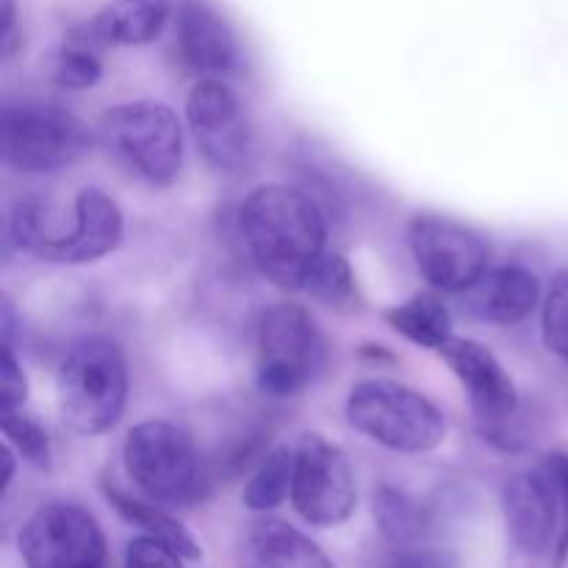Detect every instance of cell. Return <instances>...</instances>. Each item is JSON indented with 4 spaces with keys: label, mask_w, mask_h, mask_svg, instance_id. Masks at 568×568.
Here are the masks:
<instances>
[{
    "label": "cell",
    "mask_w": 568,
    "mask_h": 568,
    "mask_svg": "<svg viewBox=\"0 0 568 568\" xmlns=\"http://www.w3.org/2000/svg\"><path fill=\"white\" fill-rule=\"evenodd\" d=\"M236 231L255 270L286 292H303L327 250V214L311 189L264 183L236 211Z\"/></svg>",
    "instance_id": "1"
},
{
    "label": "cell",
    "mask_w": 568,
    "mask_h": 568,
    "mask_svg": "<svg viewBox=\"0 0 568 568\" xmlns=\"http://www.w3.org/2000/svg\"><path fill=\"white\" fill-rule=\"evenodd\" d=\"M131 372L116 342L92 336L78 342L55 375L59 416L78 436H103L125 414Z\"/></svg>",
    "instance_id": "2"
},
{
    "label": "cell",
    "mask_w": 568,
    "mask_h": 568,
    "mask_svg": "<svg viewBox=\"0 0 568 568\" xmlns=\"http://www.w3.org/2000/svg\"><path fill=\"white\" fill-rule=\"evenodd\" d=\"M122 460L133 486L164 508H194L209 499V466L194 438L172 422L148 419L131 427Z\"/></svg>",
    "instance_id": "3"
},
{
    "label": "cell",
    "mask_w": 568,
    "mask_h": 568,
    "mask_svg": "<svg viewBox=\"0 0 568 568\" xmlns=\"http://www.w3.org/2000/svg\"><path fill=\"white\" fill-rule=\"evenodd\" d=\"M347 422L369 442L403 455L433 453L447 438V416L405 383L372 377L349 388Z\"/></svg>",
    "instance_id": "4"
},
{
    "label": "cell",
    "mask_w": 568,
    "mask_h": 568,
    "mask_svg": "<svg viewBox=\"0 0 568 568\" xmlns=\"http://www.w3.org/2000/svg\"><path fill=\"white\" fill-rule=\"evenodd\" d=\"M98 142L111 159L150 186H170L183 166V125L159 100H133L105 111Z\"/></svg>",
    "instance_id": "5"
},
{
    "label": "cell",
    "mask_w": 568,
    "mask_h": 568,
    "mask_svg": "<svg viewBox=\"0 0 568 568\" xmlns=\"http://www.w3.org/2000/svg\"><path fill=\"white\" fill-rule=\"evenodd\" d=\"M255 386L270 399L303 394L327 366V338L308 308L275 303L261 314Z\"/></svg>",
    "instance_id": "6"
},
{
    "label": "cell",
    "mask_w": 568,
    "mask_h": 568,
    "mask_svg": "<svg viewBox=\"0 0 568 568\" xmlns=\"http://www.w3.org/2000/svg\"><path fill=\"white\" fill-rule=\"evenodd\" d=\"M98 133L72 111L50 103H11L0 120V153L22 175L67 170L92 153Z\"/></svg>",
    "instance_id": "7"
},
{
    "label": "cell",
    "mask_w": 568,
    "mask_h": 568,
    "mask_svg": "<svg viewBox=\"0 0 568 568\" xmlns=\"http://www.w3.org/2000/svg\"><path fill=\"white\" fill-rule=\"evenodd\" d=\"M408 247L419 275L444 294H466L491 270L486 236L455 216L416 214L408 225Z\"/></svg>",
    "instance_id": "8"
},
{
    "label": "cell",
    "mask_w": 568,
    "mask_h": 568,
    "mask_svg": "<svg viewBox=\"0 0 568 568\" xmlns=\"http://www.w3.org/2000/svg\"><path fill=\"white\" fill-rule=\"evenodd\" d=\"M292 505L314 527H338L358 505V486L347 453L320 433H305L294 447Z\"/></svg>",
    "instance_id": "9"
},
{
    "label": "cell",
    "mask_w": 568,
    "mask_h": 568,
    "mask_svg": "<svg viewBox=\"0 0 568 568\" xmlns=\"http://www.w3.org/2000/svg\"><path fill=\"white\" fill-rule=\"evenodd\" d=\"M28 568H105L109 547L103 527L75 503L39 508L17 538Z\"/></svg>",
    "instance_id": "10"
},
{
    "label": "cell",
    "mask_w": 568,
    "mask_h": 568,
    "mask_svg": "<svg viewBox=\"0 0 568 568\" xmlns=\"http://www.w3.org/2000/svg\"><path fill=\"white\" fill-rule=\"evenodd\" d=\"M186 120L203 159L222 175L247 166L253 128L242 98L222 78H200L186 94Z\"/></svg>",
    "instance_id": "11"
},
{
    "label": "cell",
    "mask_w": 568,
    "mask_h": 568,
    "mask_svg": "<svg viewBox=\"0 0 568 568\" xmlns=\"http://www.w3.org/2000/svg\"><path fill=\"white\" fill-rule=\"evenodd\" d=\"M438 355L464 386L480 433L494 442L519 410V388L510 372L494 349L477 338L453 336L438 349Z\"/></svg>",
    "instance_id": "12"
},
{
    "label": "cell",
    "mask_w": 568,
    "mask_h": 568,
    "mask_svg": "<svg viewBox=\"0 0 568 568\" xmlns=\"http://www.w3.org/2000/svg\"><path fill=\"white\" fill-rule=\"evenodd\" d=\"M125 233L122 209L109 192L87 186L75 194L70 222H61V231L44 247L39 261L61 266H81L114 253Z\"/></svg>",
    "instance_id": "13"
},
{
    "label": "cell",
    "mask_w": 568,
    "mask_h": 568,
    "mask_svg": "<svg viewBox=\"0 0 568 568\" xmlns=\"http://www.w3.org/2000/svg\"><path fill=\"white\" fill-rule=\"evenodd\" d=\"M503 510L510 541L521 555L538 558L547 549H555L560 530L558 491L541 460L536 469L519 471L505 480Z\"/></svg>",
    "instance_id": "14"
},
{
    "label": "cell",
    "mask_w": 568,
    "mask_h": 568,
    "mask_svg": "<svg viewBox=\"0 0 568 568\" xmlns=\"http://www.w3.org/2000/svg\"><path fill=\"white\" fill-rule=\"evenodd\" d=\"M175 39L183 64L203 78H225L242 64V48L231 22L209 0H181Z\"/></svg>",
    "instance_id": "15"
},
{
    "label": "cell",
    "mask_w": 568,
    "mask_h": 568,
    "mask_svg": "<svg viewBox=\"0 0 568 568\" xmlns=\"http://www.w3.org/2000/svg\"><path fill=\"white\" fill-rule=\"evenodd\" d=\"M544 303L541 277L525 264L491 266L466 292V311L491 325L514 327L530 320Z\"/></svg>",
    "instance_id": "16"
},
{
    "label": "cell",
    "mask_w": 568,
    "mask_h": 568,
    "mask_svg": "<svg viewBox=\"0 0 568 568\" xmlns=\"http://www.w3.org/2000/svg\"><path fill=\"white\" fill-rule=\"evenodd\" d=\"M242 568H336L325 549L283 519H255L239 538Z\"/></svg>",
    "instance_id": "17"
},
{
    "label": "cell",
    "mask_w": 568,
    "mask_h": 568,
    "mask_svg": "<svg viewBox=\"0 0 568 568\" xmlns=\"http://www.w3.org/2000/svg\"><path fill=\"white\" fill-rule=\"evenodd\" d=\"M170 17V0H109L81 28L100 48H139L155 42Z\"/></svg>",
    "instance_id": "18"
},
{
    "label": "cell",
    "mask_w": 568,
    "mask_h": 568,
    "mask_svg": "<svg viewBox=\"0 0 568 568\" xmlns=\"http://www.w3.org/2000/svg\"><path fill=\"white\" fill-rule=\"evenodd\" d=\"M100 494H103L105 503L116 510L122 521L139 527L144 536H155L161 541H166L170 547H175L178 552L186 560H203V547L197 544V538L183 527V521H178L175 516L166 514L164 505L153 503V499H139L133 494L122 491L120 486H114L111 480H100Z\"/></svg>",
    "instance_id": "19"
},
{
    "label": "cell",
    "mask_w": 568,
    "mask_h": 568,
    "mask_svg": "<svg viewBox=\"0 0 568 568\" xmlns=\"http://www.w3.org/2000/svg\"><path fill=\"white\" fill-rule=\"evenodd\" d=\"M383 320H386V325L392 327L394 333L408 338L410 344L436 349V353L455 336L453 314H449V308L444 305V300L430 292L414 294V297L405 300V303L392 305L388 311H383Z\"/></svg>",
    "instance_id": "20"
},
{
    "label": "cell",
    "mask_w": 568,
    "mask_h": 568,
    "mask_svg": "<svg viewBox=\"0 0 568 568\" xmlns=\"http://www.w3.org/2000/svg\"><path fill=\"white\" fill-rule=\"evenodd\" d=\"M375 525L392 547H414L430 530V514L410 494L383 486L375 494Z\"/></svg>",
    "instance_id": "21"
},
{
    "label": "cell",
    "mask_w": 568,
    "mask_h": 568,
    "mask_svg": "<svg viewBox=\"0 0 568 568\" xmlns=\"http://www.w3.org/2000/svg\"><path fill=\"white\" fill-rule=\"evenodd\" d=\"M294 483V449L275 447L258 460L250 480L244 483L242 503L253 514H270L292 499Z\"/></svg>",
    "instance_id": "22"
},
{
    "label": "cell",
    "mask_w": 568,
    "mask_h": 568,
    "mask_svg": "<svg viewBox=\"0 0 568 568\" xmlns=\"http://www.w3.org/2000/svg\"><path fill=\"white\" fill-rule=\"evenodd\" d=\"M100 44L83 31L81 26H72L70 33L61 42L59 55H55L53 78L61 89L70 92H83L92 89L103 78V61H100Z\"/></svg>",
    "instance_id": "23"
},
{
    "label": "cell",
    "mask_w": 568,
    "mask_h": 568,
    "mask_svg": "<svg viewBox=\"0 0 568 568\" xmlns=\"http://www.w3.org/2000/svg\"><path fill=\"white\" fill-rule=\"evenodd\" d=\"M303 294L331 305V308H353L358 303V283L349 261L342 253H325L311 266L303 283Z\"/></svg>",
    "instance_id": "24"
},
{
    "label": "cell",
    "mask_w": 568,
    "mask_h": 568,
    "mask_svg": "<svg viewBox=\"0 0 568 568\" xmlns=\"http://www.w3.org/2000/svg\"><path fill=\"white\" fill-rule=\"evenodd\" d=\"M0 430L6 442L14 447V453L33 466L37 471H50L53 466V447H50L48 430L26 410H6L0 414Z\"/></svg>",
    "instance_id": "25"
},
{
    "label": "cell",
    "mask_w": 568,
    "mask_h": 568,
    "mask_svg": "<svg viewBox=\"0 0 568 568\" xmlns=\"http://www.w3.org/2000/svg\"><path fill=\"white\" fill-rule=\"evenodd\" d=\"M541 336L552 355L568 364V266L555 272L541 303Z\"/></svg>",
    "instance_id": "26"
},
{
    "label": "cell",
    "mask_w": 568,
    "mask_h": 568,
    "mask_svg": "<svg viewBox=\"0 0 568 568\" xmlns=\"http://www.w3.org/2000/svg\"><path fill=\"white\" fill-rule=\"evenodd\" d=\"M541 466L549 471V477H552L555 483V491H558L560 530L552 549V564L560 568L568 560V453H564V449L547 453L541 458Z\"/></svg>",
    "instance_id": "27"
},
{
    "label": "cell",
    "mask_w": 568,
    "mask_h": 568,
    "mask_svg": "<svg viewBox=\"0 0 568 568\" xmlns=\"http://www.w3.org/2000/svg\"><path fill=\"white\" fill-rule=\"evenodd\" d=\"M183 555L155 536H139L128 544L125 568H186Z\"/></svg>",
    "instance_id": "28"
},
{
    "label": "cell",
    "mask_w": 568,
    "mask_h": 568,
    "mask_svg": "<svg viewBox=\"0 0 568 568\" xmlns=\"http://www.w3.org/2000/svg\"><path fill=\"white\" fill-rule=\"evenodd\" d=\"M28 399V381L22 364L17 361L14 347L3 344V358H0V414L6 410H20L26 408Z\"/></svg>",
    "instance_id": "29"
},
{
    "label": "cell",
    "mask_w": 568,
    "mask_h": 568,
    "mask_svg": "<svg viewBox=\"0 0 568 568\" xmlns=\"http://www.w3.org/2000/svg\"><path fill=\"white\" fill-rule=\"evenodd\" d=\"M383 568H455V555L414 544V547H397Z\"/></svg>",
    "instance_id": "30"
},
{
    "label": "cell",
    "mask_w": 568,
    "mask_h": 568,
    "mask_svg": "<svg viewBox=\"0 0 568 568\" xmlns=\"http://www.w3.org/2000/svg\"><path fill=\"white\" fill-rule=\"evenodd\" d=\"M20 48V39H17V0H0V50L3 55H14V50Z\"/></svg>",
    "instance_id": "31"
},
{
    "label": "cell",
    "mask_w": 568,
    "mask_h": 568,
    "mask_svg": "<svg viewBox=\"0 0 568 568\" xmlns=\"http://www.w3.org/2000/svg\"><path fill=\"white\" fill-rule=\"evenodd\" d=\"M105 568H111V566H105Z\"/></svg>",
    "instance_id": "32"
}]
</instances>
